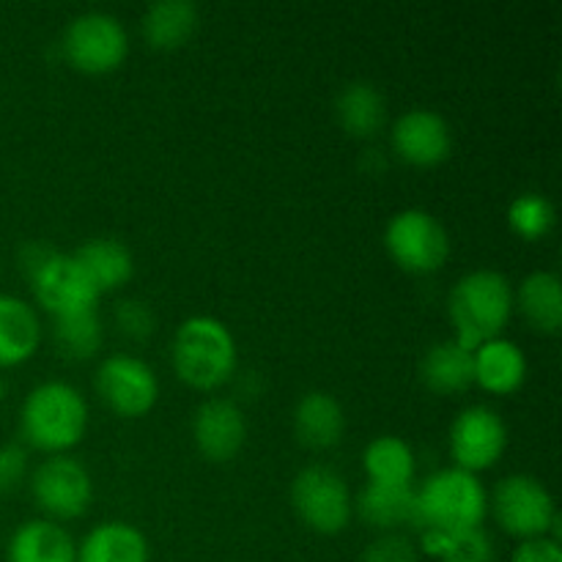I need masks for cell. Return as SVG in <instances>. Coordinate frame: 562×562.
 Instances as JSON below:
<instances>
[{
  "label": "cell",
  "instance_id": "1",
  "mask_svg": "<svg viewBox=\"0 0 562 562\" xmlns=\"http://www.w3.org/2000/svg\"><path fill=\"white\" fill-rule=\"evenodd\" d=\"M514 283L497 269H470L456 280L448 294V316L459 344L475 349L483 340L503 335L514 318Z\"/></svg>",
  "mask_w": 562,
  "mask_h": 562
},
{
  "label": "cell",
  "instance_id": "2",
  "mask_svg": "<svg viewBox=\"0 0 562 562\" xmlns=\"http://www.w3.org/2000/svg\"><path fill=\"white\" fill-rule=\"evenodd\" d=\"M488 516V492L481 477L459 467H445L415 486V514L412 527L420 530L456 532L483 527Z\"/></svg>",
  "mask_w": 562,
  "mask_h": 562
},
{
  "label": "cell",
  "instance_id": "3",
  "mask_svg": "<svg viewBox=\"0 0 562 562\" xmlns=\"http://www.w3.org/2000/svg\"><path fill=\"white\" fill-rule=\"evenodd\" d=\"M86 395L64 379H47V382L36 384L22 401V439L42 453H66L86 437Z\"/></svg>",
  "mask_w": 562,
  "mask_h": 562
},
{
  "label": "cell",
  "instance_id": "4",
  "mask_svg": "<svg viewBox=\"0 0 562 562\" xmlns=\"http://www.w3.org/2000/svg\"><path fill=\"white\" fill-rule=\"evenodd\" d=\"M176 376L195 390H214L236 373V338L225 322L209 313L184 318L170 344Z\"/></svg>",
  "mask_w": 562,
  "mask_h": 562
},
{
  "label": "cell",
  "instance_id": "5",
  "mask_svg": "<svg viewBox=\"0 0 562 562\" xmlns=\"http://www.w3.org/2000/svg\"><path fill=\"white\" fill-rule=\"evenodd\" d=\"M488 510L503 532L519 541L560 536V514L552 492L547 483L527 472L505 475L488 494Z\"/></svg>",
  "mask_w": 562,
  "mask_h": 562
},
{
  "label": "cell",
  "instance_id": "6",
  "mask_svg": "<svg viewBox=\"0 0 562 562\" xmlns=\"http://www.w3.org/2000/svg\"><path fill=\"white\" fill-rule=\"evenodd\" d=\"M291 505L296 516L318 536H338L355 516V497L340 472L311 464L291 481Z\"/></svg>",
  "mask_w": 562,
  "mask_h": 562
},
{
  "label": "cell",
  "instance_id": "7",
  "mask_svg": "<svg viewBox=\"0 0 562 562\" xmlns=\"http://www.w3.org/2000/svg\"><path fill=\"white\" fill-rule=\"evenodd\" d=\"M384 247L401 269L412 274L437 272L450 258V234L428 209H401L384 228Z\"/></svg>",
  "mask_w": 562,
  "mask_h": 562
},
{
  "label": "cell",
  "instance_id": "8",
  "mask_svg": "<svg viewBox=\"0 0 562 562\" xmlns=\"http://www.w3.org/2000/svg\"><path fill=\"white\" fill-rule=\"evenodd\" d=\"M60 49L75 69L104 75L124 64L130 53V33L110 11H82L66 25Z\"/></svg>",
  "mask_w": 562,
  "mask_h": 562
},
{
  "label": "cell",
  "instance_id": "9",
  "mask_svg": "<svg viewBox=\"0 0 562 562\" xmlns=\"http://www.w3.org/2000/svg\"><path fill=\"white\" fill-rule=\"evenodd\" d=\"M31 494L47 519L60 525L86 514L93 499V477L80 459L55 453L31 472Z\"/></svg>",
  "mask_w": 562,
  "mask_h": 562
},
{
  "label": "cell",
  "instance_id": "10",
  "mask_svg": "<svg viewBox=\"0 0 562 562\" xmlns=\"http://www.w3.org/2000/svg\"><path fill=\"white\" fill-rule=\"evenodd\" d=\"M99 398L121 417H140L154 409L159 398V376L143 357L110 355L93 373Z\"/></svg>",
  "mask_w": 562,
  "mask_h": 562
},
{
  "label": "cell",
  "instance_id": "11",
  "mask_svg": "<svg viewBox=\"0 0 562 562\" xmlns=\"http://www.w3.org/2000/svg\"><path fill=\"white\" fill-rule=\"evenodd\" d=\"M448 442L453 467L477 475L503 459L508 448V426L497 409L486 404H472L453 417Z\"/></svg>",
  "mask_w": 562,
  "mask_h": 562
},
{
  "label": "cell",
  "instance_id": "12",
  "mask_svg": "<svg viewBox=\"0 0 562 562\" xmlns=\"http://www.w3.org/2000/svg\"><path fill=\"white\" fill-rule=\"evenodd\" d=\"M27 283H31V291L33 296H36L38 305H42L53 318L91 311V307H97L99 296H102L93 289V283L88 280V274L82 272V267L75 261L71 252L55 250L53 256L27 278Z\"/></svg>",
  "mask_w": 562,
  "mask_h": 562
},
{
  "label": "cell",
  "instance_id": "13",
  "mask_svg": "<svg viewBox=\"0 0 562 562\" xmlns=\"http://www.w3.org/2000/svg\"><path fill=\"white\" fill-rule=\"evenodd\" d=\"M390 143L404 162L415 168H434L453 151V130L437 110L412 108L393 121Z\"/></svg>",
  "mask_w": 562,
  "mask_h": 562
},
{
  "label": "cell",
  "instance_id": "14",
  "mask_svg": "<svg viewBox=\"0 0 562 562\" xmlns=\"http://www.w3.org/2000/svg\"><path fill=\"white\" fill-rule=\"evenodd\" d=\"M192 442L203 459L223 464L247 442L245 412L231 398H206L192 415Z\"/></svg>",
  "mask_w": 562,
  "mask_h": 562
},
{
  "label": "cell",
  "instance_id": "15",
  "mask_svg": "<svg viewBox=\"0 0 562 562\" xmlns=\"http://www.w3.org/2000/svg\"><path fill=\"white\" fill-rule=\"evenodd\" d=\"M527 371V355L516 340L499 338L483 340L481 346L472 349V373H475V384L486 393L494 395H510L525 384Z\"/></svg>",
  "mask_w": 562,
  "mask_h": 562
},
{
  "label": "cell",
  "instance_id": "16",
  "mask_svg": "<svg viewBox=\"0 0 562 562\" xmlns=\"http://www.w3.org/2000/svg\"><path fill=\"white\" fill-rule=\"evenodd\" d=\"M346 412L333 393L311 390L294 406V434L305 448L329 450L344 439Z\"/></svg>",
  "mask_w": 562,
  "mask_h": 562
},
{
  "label": "cell",
  "instance_id": "17",
  "mask_svg": "<svg viewBox=\"0 0 562 562\" xmlns=\"http://www.w3.org/2000/svg\"><path fill=\"white\" fill-rule=\"evenodd\" d=\"M9 562H77V543L53 519L22 521L5 547Z\"/></svg>",
  "mask_w": 562,
  "mask_h": 562
},
{
  "label": "cell",
  "instance_id": "18",
  "mask_svg": "<svg viewBox=\"0 0 562 562\" xmlns=\"http://www.w3.org/2000/svg\"><path fill=\"white\" fill-rule=\"evenodd\" d=\"M42 344V322L31 302L16 294H0V368L31 360Z\"/></svg>",
  "mask_w": 562,
  "mask_h": 562
},
{
  "label": "cell",
  "instance_id": "19",
  "mask_svg": "<svg viewBox=\"0 0 562 562\" xmlns=\"http://www.w3.org/2000/svg\"><path fill=\"white\" fill-rule=\"evenodd\" d=\"M77 562H151V547L140 527L110 519L86 532Z\"/></svg>",
  "mask_w": 562,
  "mask_h": 562
},
{
  "label": "cell",
  "instance_id": "20",
  "mask_svg": "<svg viewBox=\"0 0 562 562\" xmlns=\"http://www.w3.org/2000/svg\"><path fill=\"white\" fill-rule=\"evenodd\" d=\"M355 514L373 530L395 532L398 527L412 525L415 514V483L412 486H398V483H373L357 492Z\"/></svg>",
  "mask_w": 562,
  "mask_h": 562
},
{
  "label": "cell",
  "instance_id": "21",
  "mask_svg": "<svg viewBox=\"0 0 562 562\" xmlns=\"http://www.w3.org/2000/svg\"><path fill=\"white\" fill-rule=\"evenodd\" d=\"M71 256H75V261L80 263L82 272L88 274V280H91L99 294L124 285L135 272L132 250L115 236H91Z\"/></svg>",
  "mask_w": 562,
  "mask_h": 562
},
{
  "label": "cell",
  "instance_id": "22",
  "mask_svg": "<svg viewBox=\"0 0 562 562\" xmlns=\"http://www.w3.org/2000/svg\"><path fill=\"white\" fill-rule=\"evenodd\" d=\"M420 379L431 393L453 395L464 393L467 387L475 384L472 373V349L459 344L456 338L439 340L428 346L420 360Z\"/></svg>",
  "mask_w": 562,
  "mask_h": 562
},
{
  "label": "cell",
  "instance_id": "23",
  "mask_svg": "<svg viewBox=\"0 0 562 562\" xmlns=\"http://www.w3.org/2000/svg\"><path fill=\"white\" fill-rule=\"evenodd\" d=\"M516 311L538 333L554 335L562 324V289L552 269H536L514 289Z\"/></svg>",
  "mask_w": 562,
  "mask_h": 562
},
{
  "label": "cell",
  "instance_id": "24",
  "mask_svg": "<svg viewBox=\"0 0 562 562\" xmlns=\"http://www.w3.org/2000/svg\"><path fill=\"white\" fill-rule=\"evenodd\" d=\"M201 11L192 0H157L143 11L140 31L154 49H176L195 36Z\"/></svg>",
  "mask_w": 562,
  "mask_h": 562
},
{
  "label": "cell",
  "instance_id": "25",
  "mask_svg": "<svg viewBox=\"0 0 562 562\" xmlns=\"http://www.w3.org/2000/svg\"><path fill=\"white\" fill-rule=\"evenodd\" d=\"M338 124L355 137H373L387 124V99L373 82L355 80L340 88L335 99Z\"/></svg>",
  "mask_w": 562,
  "mask_h": 562
},
{
  "label": "cell",
  "instance_id": "26",
  "mask_svg": "<svg viewBox=\"0 0 562 562\" xmlns=\"http://www.w3.org/2000/svg\"><path fill=\"white\" fill-rule=\"evenodd\" d=\"M362 470L368 481L373 483H398V486H412L417 472L415 450L406 439L395 434H382L371 439L362 450Z\"/></svg>",
  "mask_w": 562,
  "mask_h": 562
},
{
  "label": "cell",
  "instance_id": "27",
  "mask_svg": "<svg viewBox=\"0 0 562 562\" xmlns=\"http://www.w3.org/2000/svg\"><path fill=\"white\" fill-rule=\"evenodd\" d=\"M53 340L60 355L69 360H91L102 349L104 340V327L97 307L53 318Z\"/></svg>",
  "mask_w": 562,
  "mask_h": 562
},
{
  "label": "cell",
  "instance_id": "28",
  "mask_svg": "<svg viewBox=\"0 0 562 562\" xmlns=\"http://www.w3.org/2000/svg\"><path fill=\"white\" fill-rule=\"evenodd\" d=\"M508 228L514 231L516 236L527 241L543 239L549 231L554 228V220H558V212H554V203L549 201L543 192H519L514 201L508 203Z\"/></svg>",
  "mask_w": 562,
  "mask_h": 562
},
{
  "label": "cell",
  "instance_id": "29",
  "mask_svg": "<svg viewBox=\"0 0 562 562\" xmlns=\"http://www.w3.org/2000/svg\"><path fill=\"white\" fill-rule=\"evenodd\" d=\"M439 562H497V549H494L492 536L483 527L475 530L456 532L445 541L439 552Z\"/></svg>",
  "mask_w": 562,
  "mask_h": 562
},
{
  "label": "cell",
  "instance_id": "30",
  "mask_svg": "<svg viewBox=\"0 0 562 562\" xmlns=\"http://www.w3.org/2000/svg\"><path fill=\"white\" fill-rule=\"evenodd\" d=\"M115 327L124 338L130 340H148L157 329V313L148 305L146 300H137V296H126L115 305Z\"/></svg>",
  "mask_w": 562,
  "mask_h": 562
},
{
  "label": "cell",
  "instance_id": "31",
  "mask_svg": "<svg viewBox=\"0 0 562 562\" xmlns=\"http://www.w3.org/2000/svg\"><path fill=\"white\" fill-rule=\"evenodd\" d=\"M417 560H420L417 543L398 530L382 532L379 538H373L360 554V562H417Z\"/></svg>",
  "mask_w": 562,
  "mask_h": 562
},
{
  "label": "cell",
  "instance_id": "32",
  "mask_svg": "<svg viewBox=\"0 0 562 562\" xmlns=\"http://www.w3.org/2000/svg\"><path fill=\"white\" fill-rule=\"evenodd\" d=\"M27 477V453L22 445H0V494H9Z\"/></svg>",
  "mask_w": 562,
  "mask_h": 562
},
{
  "label": "cell",
  "instance_id": "33",
  "mask_svg": "<svg viewBox=\"0 0 562 562\" xmlns=\"http://www.w3.org/2000/svg\"><path fill=\"white\" fill-rule=\"evenodd\" d=\"M510 562H562L558 538H530L521 541L510 554Z\"/></svg>",
  "mask_w": 562,
  "mask_h": 562
},
{
  "label": "cell",
  "instance_id": "34",
  "mask_svg": "<svg viewBox=\"0 0 562 562\" xmlns=\"http://www.w3.org/2000/svg\"><path fill=\"white\" fill-rule=\"evenodd\" d=\"M53 252L55 247L47 245V241H27V245L20 250V267L22 272H25V278H31V274L36 272V269L53 256Z\"/></svg>",
  "mask_w": 562,
  "mask_h": 562
},
{
  "label": "cell",
  "instance_id": "35",
  "mask_svg": "<svg viewBox=\"0 0 562 562\" xmlns=\"http://www.w3.org/2000/svg\"><path fill=\"white\" fill-rule=\"evenodd\" d=\"M3 395H5V384H3V376H0V404H3Z\"/></svg>",
  "mask_w": 562,
  "mask_h": 562
}]
</instances>
